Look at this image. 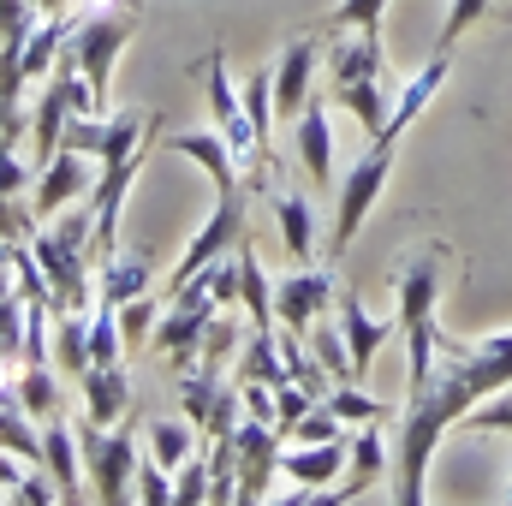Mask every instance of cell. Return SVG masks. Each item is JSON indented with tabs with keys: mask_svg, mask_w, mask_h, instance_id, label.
<instances>
[{
	"mask_svg": "<svg viewBox=\"0 0 512 506\" xmlns=\"http://www.w3.org/2000/svg\"><path fill=\"white\" fill-rule=\"evenodd\" d=\"M435 370L429 381L411 387V411L399 423V441H393V501L399 506H423V477H429V459L441 447V435L453 423H465V411L489 393H501L512 381V328L507 334H489L483 346H459L453 334L435 340Z\"/></svg>",
	"mask_w": 512,
	"mask_h": 506,
	"instance_id": "obj_1",
	"label": "cell"
},
{
	"mask_svg": "<svg viewBox=\"0 0 512 506\" xmlns=\"http://www.w3.org/2000/svg\"><path fill=\"white\" fill-rule=\"evenodd\" d=\"M453 268V251L441 239L417 245V251L399 262V334H405V352H411V387L429 381L435 370V340H441V322H435V304H441V280Z\"/></svg>",
	"mask_w": 512,
	"mask_h": 506,
	"instance_id": "obj_2",
	"label": "cell"
},
{
	"mask_svg": "<svg viewBox=\"0 0 512 506\" xmlns=\"http://www.w3.org/2000/svg\"><path fill=\"white\" fill-rule=\"evenodd\" d=\"M30 256L42 262L48 304L54 310H84L90 304V262H96V209H60L30 233Z\"/></svg>",
	"mask_w": 512,
	"mask_h": 506,
	"instance_id": "obj_3",
	"label": "cell"
},
{
	"mask_svg": "<svg viewBox=\"0 0 512 506\" xmlns=\"http://www.w3.org/2000/svg\"><path fill=\"white\" fill-rule=\"evenodd\" d=\"M393 161H399V137H370V149L352 161V173L340 179V215H334V256L352 251V239H358V227L370 221V209L382 203L387 191V173H393Z\"/></svg>",
	"mask_w": 512,
	"mask_h": 506,
	"instance_id": "obj_4",
	"label": "cell"
},
{
	"mask_svg": "<svg viewBox=\"0 0 512 506\" xmlns=\"http://www.w3.org/2000/svg\"><path fill=\"white\" fill-rule=\"evenodd\" d=\"M131 36H137V6H96V12H84L78 24H72V36H66V54L78 60V72L108 96L114 90V60H120V48H126Z\"/></svg>",
	"mask_w": 512,
	"mask_h": 506,
	"instance_id": "obj_5",
	"label": "cell"
},
{
	"mask_svg": "<svg viewBox=\"0 0 512 506\" xmlns=\"http://www.w3.org/2000/svg\"><path fill=\"white\" fill-rule=\"evenodd\" d=\"M215 292L203 286V274L197 280H185V286H173V310H161V322H155V358H167L173 370H191L197 364V352H203V334H209V322H215Z\"/></svg>",
	"mask_w": 512,
	"mask_h": 506,
	"instance_id": "obj_6",
	"label": "cell"
},
{
	"mask_svg": "<svg viewBox=\"0 0 512 506\" xmlns=\"http://www.w3.org/2000/svg\"><path fill=\"white\" fill-rule=\"evenodd\" d=\"M78 447H84V477L96 483L102 506H120L137 495V441H131V429H108L102 435V423L84 417Z\"/></svg>",
	"mask_w": 512,
	"mask_h": 506,
	"instance_id": "obj_7",
	"label": "cell"
},
{
	"mask_svg": "<svg viewBox=\"0 0 512 506\" xmlns=\"http://www.w3.org/2000/svg\"><path fill=\"white\" fill-rule=\"evenodd\" d=\"M149 131H155V114L143 120L137 108H126V114H72L66 131H60V143H66V149L96 155L102 167H114V161H126L131 149H143V143H149Z\"/></svg>",
	"mask_w": 512,
	"mask_h": 506,
	"instance_id": "obj_8",
	"label": "cell"
},
{
	"mask_svg": "<svg viewBox=\"0 0 512 506\" xmlns=\"http://www.w3.org/2000/svg\"><path fill=\"white\" fill-rule=\"evenodd\" d=\"M245 233H251V215H245V197H239V185H233V191H215V209H209V221L197 227V239H191V245H185V256L173 262L167 286H185L197 268H209L215 256L233 251Z\"/></svg>",
	"mask_w": 512,
	"mask_h": 506,
	"instance_id": "obj_9",
	"label": "cell"
},
{
	"mask_svg": "<svg viewBox=\"0 0 512 506\" xmlns=\"http://www.w3.org/2000/svg\"><path fill=\"white\" fill-rule=\"evenodd\" d=\"M197 78H203V102H209L215 131L233 143V155H239V161H251L256 149H262V137H256L251 114H245V96H239V90H233V78H227V48H209Z\"/></svg>",
	"mask_w": 512,
	"mask_h": 506,
	"instance_id": "obj_10",
	"label": "cell"
},
{
	"mask_svg": "<svg viewBox=\"0 0 512 506\" xmlns=\"http://www.w3.org/2000/svg\"><path fill=\"white\" fill-rule=\"evenodd\" d=\"M84 191H96V155H84V149H54L42 167H36V185H30V209H36V221H54L60 209H72Z\"/></svg>",
	"mask_w": 512,
	"mask_h": 506,
	"instance_id": "obj_11",
	"label": "cell"
},
{
	"mask_svg": "<svg viewBox=\"0 0 512 506\" xmlns=\"http://www.w3.org/2000/svg\"><path fill=\"white\" fill-rule=\"evenodd\" d=\"M334 298H340V280L328 268H310V262L286 268V280H274V322L292 328V334H304L310 322L334 316Z\"/></svg>",
	"mask_w": 512,
	"mask_h": 506,
	"instance_id": "obj_12",
	"label": "cell"
},
{
	"mask_svg": "<svg viewBox=\"0 0 512 506\" xmlns=\"http://www.w3.org/2000/svg\"><path fill=\"white\" fill-rule=\"evenodd\" d=\"M280 441L286 435L274 423L239 417V429H233V447H239V506L268 501V477H280V453H286Z\"/></svg>",
	"mask_w": 512,
	"mask_h": 506,
	"instance_id": "obj_13",
	"label": "cell"
},
{
	"mask_svg": "<svg viewBox=\"0 0 512 506\" xmlns=\"http://www.w3.org/2000/svg\"><path fill=\"white\" fill-rule=\"evenodd\" d=\"M42 471L54 477L60 506L84 501V447H78V429H66L60 417H48V423H42Z\"/></svg>",
	"mask_w": 512,
	"mask_h": 506,
	"instance_id": "obj_14",
	"label": "cell"
},
{
	"mask_svg": "<svg viewBox=\"0 0 512 506\" xmlns=\"http://www.w3.org/2000/svg\"><path fill=\"white\" fill-rule=\"evenodd\" d=\"M334 322H340V334H346V352H352V370H358V381L370 376V364H376V352L387 346V322L382 316H370L364 310V298L352 292V286H340V298H334Z\"/></svg>",
	"mask_w": 512,
	"mask_h": 506,
	"instance_id": "obj_15",
	"label": "cell"
},
{
	"mask_svg": "<svg viewBox=\"0 0 512 506\" xmlns=\"http://www.w3.org/2000/svg\"><path fill=\"white\" fill-rule=\"evenodd\" d=\"M316 42L310 36H298V42H286L280 48V60H274V114L280 120H292V114H304V102H310V72H316Z\"/></svg>",
	"mask_w": 512,
	"mask_h": 506,
	"instance_id": "obj_16",
	"label": "cell"
},
{
	"mask_svg": "<svg viewBox=\"0 0 512 506\" xmlns=\"http://www.w3.org/2000/svg\"><path fill=\"white\" fill-rule=\"evenodd\" d=\"M292 149H298V161H304V173H310L316 185L334 179V126H328V102H322V96L304 102V114H298V126H292Z\"/></svg>",
	"mask_w": 512,
	"mask_h": 506,
	"instance_id": "obj_17",
	"label": "cell"
},
{
	"mask_svg": "<svg viewBox=\"0 0 512 506\" xmlns=\"http://www.w3.org/2000/svg\"><path fill=\"white\" fill-rule=\"evenodd\" d=\"M66 120H72L66 72H48V78H42V96H36V114H30V161H36V167L60 149V131H66Z\"/></svg>",
	"mask_w": 512,
	"mask_h": 506,
	"instance_id": "obj_18",
	"label": "cell"
},
{
	"mask_svg": "<svg viewBox=\"0 0 512 506\" xmlns=\"http://www.w3.org/2000/svg\"><path fill=\"white\" fill-rule=\"evenodd\" d=\"M382 477H387V441H382V429L358 423V429H352V447H346V483L334 489V501H358V495H370Z\"/></svg>",
	"mask_w": 512,
	"mask_h": 506,
	"instance_id": "obj_19",
	"label": "cell"
},
{
	"mask_svg": "<svg viewBox=\"0 0 512 506\" xmlns=\"http://www.w3.org/2000/svg\"><path fill=\"white\" fill-rule=\"evenodd\" d=\"M161 149L197 161V167L215 179V191H233V185H239V155H233V143H227L221 131H179V137H167Z\"/></svg>",
	"mask_w": 512,
	"mask_h": 506,
	"instance_id": "obj_20",
	"label": "cell"
},
{
	"mask_svg": "<svg viewBox=\"0 0 512 506\" xmlns=\"http://www.w3.org/2000/svg\"><path fill=\"white\" fill-rule=\"evenodd\" d=\"M78 387H84L90 423H102V429H114V423L131 411V376L120 370V364H90V370L78 376Z\"/></svg>",
	"mask_w": 512,
	"mask_h": 506,
	"instance_id": "obj_21",
	"label": "cell"
},
{
	"mask_svg": "<svg viewBox=\"0 0 512 506\" xmlns=\"http://www.w3.org/2000/svg\"><path fill=\"white\" fill-rule=\"evenodd\" d=\"M447 72H453V54H435V60H429V66H423V72H417V78H411L399 96H393V108H387V126H382L387 137H405V126H417V120H423V108L435 102V90L447 84ZM382 131H376V137H382Z\"/></svg>",
	"mask_w": 512,
	"mask_h": 506,
	"instance_id": "obj_22",
	"label": "cell"
},
{
	"mask_svg": "<svg viewBox=\"0 0 512 506\" xmlns=\"http://www.w3.org/2000/svg\"><path fill=\"white\" fill-rule=\"evenodd\" d=\"M387 66V48H382V30H358V36H340L328 48V78L334 84H364V78H382Z\"/></svg>",
	"mask_w": 512,
	"mask_h": 506,
	"instance_id": "obj_23",
	"label": "cell"
},
{
	"mask_svg": "<svg viewBox=\"0 0 512 506\" xmlns=\"http://www.w3.org/2000/svg\"><path fill=\"white\" fill-rule=\"evenodd\" d=\"M268 209H274V221H280V245H286V256L304 268L310 251H316V215H310V203L292 197V191H268Z\"/></svg>",
	"mask_w": 512,
	"mask_h": 506,
	"instance_id": "obj_24",
	"label": "cell"
},
{
	"mask_svg": "<svg viewBox=\"0 0 512 506\" xmlns=\"http://www.w3.org/2000/svg\"><path fill=\"white\" fill-rule=\"evenodd\" d=\"M239 304H245L251 328H274V280H268V274H262V262H256L251 233L239 239Z\"/></svg>",
	"mask_w": 512,
	"mask_h": 506,
	"instance_id": "obj_25",
	"label": "cell"
},
{
	"mask_svg": "<svg viewBox=\"0 0 512 506\" xmlns=\"http://www.w3.org/2000/svg\"><path fill=\"white\" fill-rule=\"evenodd\" d=\"M233 381H286V358H280V334L274 328H251L239 358H233Z\"/></svg>",
	"mask_w": 512,
	"mask_h": 506,
	"instance_id": "obj_26",
	"label": "cell"
},
{
	"mask_svg": "<svg viewBox=\"0 0 512 506\" xmlns=\"http://www.w3.org/2000/svg\"><path fill=\"white\" fill-rule=\"evenodd\" d=\"M0 447L18 453V459H30V465H42V423H36V417L24 411V399L6 393V387H0Z\"/></svg>",
	"mask_w": 512,
	"mask_h": 506,
	"instance_id": "obj_27",
	"label": "cell"
},
{
	"mask_svg": "<svg viewBox=\"0 0 512 506\" xmlns=\"http://www.w3.org/2000/svg\"><path fill=\"white\" fill-rule=\"evenodd\" d=\"M54 370L72 376V381L90 370V316H78V310H54Z\"/></svg>",
	"mask_w": 512,
	"mask_h": 506,
	"instance_id": "obj_28",
	"label": "cell"
},
{
	"mask_svg": "<svg viewBox=\"0 0 512 506\" xmlns=\"http://www.w3.org/2000/svg\"><path fill=\"white\" fill-rule=\"evenodd\" d=\"M227 381H221V364H191V370H179V411L197 423V435H203V417H209V405H215V393H221Z\"/></svg>",
	"mask_w": 512,
	"mask_h": 506,
	"instance_id": "obj_29",
	"label": "cell"
},
{
	"mask_svg": "<svg viewBox=\"0 0 512 506\" xmlns=\"http://www.w3.org/2000/svg\"><path fill=\"white\" fill-rule=\"evenodd\" d=\"M334 96H340V108H346L358 126L370 131V137L387 126V108H393V96L382 90V78H364V84H334Z\"/></svg>",
	"mask_w": 512,
	"mask_h": 506,
	"instance_id": "obj_30",
	"label": "cell"
},
{
	"mask_svg": "<svg viewBox=\"0 0 512 506\" xmlns=\"http://www.w3.org/2000/svg\"><path fill=\"white\" fill-rule=\"evenodd\" d=\"M304 346L316 352V364H322L334 381H358V370H352V352H346V334H340V322H334V316L310 322V328H304Z\"/></svg>",
	"mask_w": 512,
	"mask_h": 506,
	"instance_id": "obj_31",
	"label": "cell"
},
{
	"mask_svg": "<svg viewBox=\"0 0 512 506\" xmlns=\"http://www.w3.org/2000/svg\"><path fill=\"white\" fill-rule=\"evenodd\" d=\"M209 501L239 506V447H233V435H209Z\"/></svg>",
	"mask_w": 512,
	"mask_h": 506,
	"instance_id": "obj_32",
	"label": "cell"
},
{
	"mask_svg": "<svg viewBox=\"0 0 512 506\" xmlns=\"http://www.w3.org/2000/svg\"><path fill=\"white\" fill-rule=\"evenodd\" d=\"M191 453H197V423H191V417H179V423H173V417H167V423H149V459H161L167 471H179Z\"/></svg>",
	"mask_w": 512,
	"mask_h": 506,
	"instance_id": "obj_33",
	"label": "cell"
},
{
	"mask_svg": "<svg viewBox=\"0 0 512 506\" xmlns=\"http://www.w3.org/2000/svg\"><path fill=\"white\" fill-rule=\"evenodd\" d=\"M137 292H149V256H108L102 262V298L108 304H126Z\"/></svg>",
	"mask_w": 512,
	"mask_h": 506,
	"instance_id": "obj_34",
	"label": "cell"
},
{
	"mask_svg": "<svg viewBox=\"0 0 512 506\" xmlns=\"http://www.w3.org/2000/svg\"><path fill=\"white\" fill-rule=\"evenodd\" d=\"M18 399H24V411H30L36 423L60 417V381H54V364H24V376H18Z\"/></svg>",
	"mask_w": 512,
	"mask_h": 506,
	"instance_id": "obj_35",
	"label": "cell"
},
{
	"mask_svg": "<svg viewBox=\"0 0 512 506\" xmlns=\"http://www.w3.org/2000/svg\"><path fill=\"white\" fill-rule=\"evenodd\" d=\"M328 405H334V417H340L346 429H358V423H387V405L370 399L358 381H334V387H328Z\"/></svg>",
	"mask_w": 512,
	"mask_h": 506,
	"instance_id": "obj_36",
	"label": "cell"
},
{
	"mask_svg": "<svg viewBox=\"0 0 512 506\" xmlns=\"http://www.w3.org/2000/svg\"><path fill=\"white\" fill-rule=\"evenodd\" d=\"M120 352H126V334H120V310L102 298V304L90 310V364H120Z\"/></svg>",
	"mask_w": 512,
	"mask_h": 506,
	"instance_id": "obj_37",
	"label": "cell"
},
{
	"mask_svg": "<svg viewBox=\"0 0 512 506\" xmlns=\"http://www.w3.org/2000/svg\"><path fill=\"white\" fill-rule=\"evenodd\" d=\"M24 322H30V298L6 292L0 298V364H24Z\"/></svg>",
	"mask_w": 512,
	"mask_h": 506,
	"instance_id": "obj_38",
	"label": "cell"
},
{
	"mask_svg": "<svg viewBox=\"0 0 512 506\" xmlns=\"http://www.w3.org/2000/svg\"><path fill=\"white\" fill-rule=\"evenodd\" d=\"M120 310V334H126V346H149V334H155V322H161V304L149 298V292H137L126 304H114Z\"/></svg>",
	"mask_w": 512,
	"mask_h": 506,
	"instance_id": "obj_39",
	"label": "cell"
},
{
	"mask_svg": "<svg viewBox=\"0 0 512 506\" xmlns=\"http://www.w3.org/2000/svg\"><path fill=\"white\" fill-rule=\"evenodd\" d=\"M239 96H245V114H251L256 137L268 143V126H274V66H268V72H251Z\"/></svg>",
	"mask_w": 512,
	"mask_h": 506,
	"instance_id": "obj_40",
	"label": "cell"
},
{
	"mask_svg": "<svg viewBox=\"0 0 512 506\" xmlns=\"http://www.w3.org/2000/svg\"><path fill=\"white\" fill-rule=\"evenodd\" d=\"M197 501H209V453L203 447L173 471V506H197Z\"/></svg>",
	"mask_w": 512,
	"mask_h": 506,
	"instance_id": "obj_41",
	"label": "cell"
},
{
	"mask_svg": "<svg viewBox=\"0 0 512 506\" xmlns=\"http://www.w3.org/2000/svg\"><path fill=\"white\" fill-rule=\"evenodd\" d=\"M239 346H245V328L233 322V316H221L215 310V322H209V334H203V364H227V358H239Z\"/></svg>",
	"mask_w": 512,
	"mask_h": 506,
	"instance_id": "obj_42",
	"label": "cell"
},
{
	"mask_svg": "<svg viewBox=\"0 0 512 506\" xmlns=\"http://www.w3.org/2000/svg\"><path fill=\"white\" fill-rule=\"evenodd\" d=\"M340 435H346V423L334 417V405H328V399H316V405L286 429V441H340Z\"/></svg>",
	"mask_w": 512,
	"mask_h": 506,
	"instance_id": "obj_43",
	"label": "cell"
},
{
	"mask_svg": "<svg viewBox=\"0 0 512 506\" xmlns=\"http://www.w3.org/2000/svg\"><path fill=\"white\" fill-rule=\"evenodd\" d=\"M36 227H42V221H36V209H30L24 191H18V197H0V245H30Z\"/></svg>",
	"mask_w": 512,
	"mask_h": 506,
	"instance_id": "obj_44",
	"label": "cell"
},
{
	"mask_svg": "<svg viewBox=\"0 0 512 506\" xmlns=\"http://www.w3.org/2000/svg\"><path fill=\"white\" fill-rule=\"evenodd\" d=\"M495 12V0H453V12H447V24H441V42H435V54H453L459 48V36L471 30V24H483Z\"/></svg>",
	"mask_w": 512,
	"mask_h": 506,
	"instance_id": "obj_45",
	"label": "cell"
},
{
	"mask_svg": "<svg viewBox=\"0 0 512 506\" xmlns=\"http://www.w3.org/2000/svg\"><path fill=\"white\" fill-rule=\"evenodd\" d=\"M382 12H387V0H340L322 18V30H382Z\"/></svg>",
	"mask_w": 512,
	"mask_h": 506,
	"instance_id": "obj_46",
	"label": "cell"
},
{
	"mask_svg": "<svg viewBox=\"0 0 512 506\" xmlns=\"http://www.w3.org/2000/svg\"><path fill=\"white\" fill-rule=\"evenodd\" d=\"M239 417H245V387H239V381H227V387L215 393L209 417H203V435H233V429H239Z\"/></svg>",
	"mask_w": 512,
	"mask_h": 506,
	"instance_id": "obj_47",
	"label": "cell"
},
{
	"mask_svg": "<svg viewBox=\"0 0 512 506\" xmlns=\"http://www.w3.org/2000/svg\"><path fill=\"white\" fill-rule=\"evenodd\" d=\"M465 423H471V429H495V435H512V381L501 387V393L477 399V405L465 411Z\"/></svg>",
	"mask_w": 512,
	"mask_h": 506,
	"instance_id": "obj_48",
	"label": "cell"
},
{
	"mask_svg": "<svg viewBox=\"0 0 512 506\" xmlns=\"http://www.w3.org/2000/svg\"><path fill=\"white\" fill-rule=\"evenodd\" d=\"M137 501L143 506H173V471L161 459H137Z\"/></svg>",
	"mask_w": 512,
	"mask_h": 506,
	"instance_id": "obj_49",
	"label": "cell"
},
{
	"mask_svg": "<svg viewBox=\"0 0 512 506\" xmlns=\"http://www.w3.org/2000/svg\"><path fill=\"white\" fill-rule=\"evenodd\" d=\"M36 24H42L36 0H0V42H30Z\"/></svg>",
	"mask_w": 512,
	"mask_h": 506,
	"instance_id": "obj_50",
	"label": "cell"
},
{
	"mask_svg": "<svg viewBox=\"0 0 512 506\" xmlns=\"http://www.w3.org/2000/svg\"><path fill=\"white\" fill-rule=\"evenodd\" d=\"M30 185H36L30 161L12 155V143H0V197H18V191H30Z\"/></svg>",
	"mask_w": 512,
	"mask_h": 506,
	"instance_id": "obj_51",
	"label": "cell"
},
{
	"mask_svg": "<svg viewBox=\"0 0 512 506\" xmlns=\"http://www.w3.org/2000/svg\"><path fill=\"white\" fill-rule=\"evenodd\" d=\"M6 501H24V506H54V501H60V489H54V477H42V471H24V477H18V489H12Z\"/></svg>",
	"mask_w": 512,
	"mask_h": 506,
	"instance_id": "obj_52",
	"label": "cell"
},
{
	"mask_svg": "<svg viewBox=\"0 0 512 506\" xmlns=\"http://www.w3.org/2000/svg\"><path fill=\"white\" fill-rule=\"evenodd\" d=\"M239 387H245V417L274 423V387H268V381H239Z\"/></svg>",
	"mask_w": 512,
	"mask_h": 506,
	"instance_id": "obj_53",
	"label": "cell"
},
{
	"mask_svg": "<svg viewBox=\"0 0 512 506\" xmlns=\"http://www.w3.org/2000/svg\"><path fill=\"white\" fill-rule=\"evenodd\" d=\"M24 471H30V459H18V453H6V447H0V495H12Z\"/></svg>",
	"mask_w": 512,
	"mask_h": 506,
	"instance_id": "obj_54",
	"label": "cell"
},
{
	"mask_svg": "<svg viewBox=\"0 0 512 506\" xmlns=\"http://www.w3.org/2000/svg\"><path fill=\"white\" fill-rule=\"evenodd\" d=\"M36 12L48 18V12H66V0H36Z\"/></svg>",
	"mask_w": 512,
	"mask_h": 506,
	"instance_id": "obj_55",
	"label": "cell"
},
{
	"mask_svg": "<svg viewBox=\"0 0 512 506\" xmlns=\"http://www.w3.org/2000/svg\"><path fill=\"white\" fill-rule=\"evenodd\" d=\"M6 120H12V108H6V102H0V126H6Z\"/></svg>",
	"mask_w": 512,
	"mask_h": 506,
	"instance_id": "obj_56",
	"label": "cell"
},
{
	"mask_svg": "<svg viewBox=\"0 0 512 506\" xmlns=\"http://www.w3.org/2000/svg\"><path fill=\"white\" fill-rule=\"evenodd\" d=\"M131 6H143V0H131Z\"/></svg>",
	"mask_w": 512,
	"mask_h": 506,
	"instance_id": "obj_57",
	"label": "cell"
},
{
	"mask_svg": "<svg viewBox=\"0 0 512 506\" xmlns=\"http://www.w3.org/2000/svg\"><path fill=\"white\" fill-rule=\"evenodd\" d=\"M507 501H512V489H507Z\"/></svg>",
	"mask_w": 512,
	"mask_h": 506,
	"instance_id": "obj_58",
	"label": "cell"
}]
</instances>
